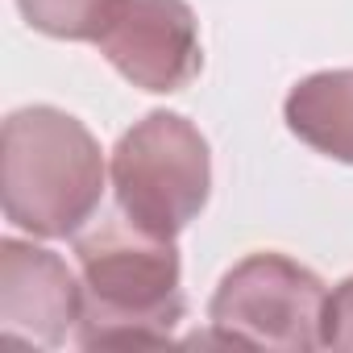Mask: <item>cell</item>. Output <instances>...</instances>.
<instances>
[{
	"label": "cell",
	"mask_w": 353,
	"mask_h": 353,
	"mask_svg": "<svg viewBox=\"0 0 353 353\" xmlns=\"http://www.w3.org/2000/svg\"><path fill=\"white\" fill-rule=\"evenodd\" d=\"M83 270V316L75 341L83 349L166 345L183 320V266L174 237L108 221L75 241Z\"/></svg>",
	"instance_id": "6da1fadb"
},
{
	"label": "cell",
	"mask_w": 353,
	"mask_h": 353,
	"mask_svg": "<svg viewBox=\"0 0 353 353\" xmlns=\"http://www.w3.org/2000/svg\"><path fill=\"white\" fill-rule=\"evenodd\" d=\"M104 196L100 141L63 108H17L0 133V200L9 225L59 241L75 237Z\"/></svg>",
	"instance_id": "7a4b0ae2"
},
{
	"label": "cell",
	"mask_w": 353,
	"mask_h": 353,
	"mask_svg": "<svg viewBox=\"0 0 353 353\" xmlns=\"http://www.w3.org/2000/svg\"><path fill=\"white\" fill-rule=\"evenodd\" d=\"M108 174L121 216L158 237H179L212 192L208 141L179 112L141 117L117 141Z\"/></svg>",
	"instance_id": "3957f363"
},
{
	"label": "cell",
	"mask_w": 353,
	"mask_h": 353,
	"mask_svg": "<svg viewBox=\"0 0 353 353\" xmlns=\"http://www.w3.org/2000/svg\"><path fill=\"white\" fill-rule=\"evenodd\" d=\"M324 283L287 254H250L237 262L212 303L208 336H192L188 345H241V349H287L307 353L320 345L324 320Z\"/></svg>",
	"instance_id": "277c9868"
},
{
	"label": "cell",
	"mask_w": 353,
	"mask_h": 353,
	"mask_svg": "<svg viewBox=\"0 0 353 353\" xmlns=\"http://www.w3.org/2000/svg\"><path fill=\"white\" fill-rule=\"evenodd\" d=\"M96 46L141 92H183L204 67L188 0H121Z\"/></svg>",
	"instance_id": "5b68a950"
},
{
	"label": "cell",
	"mask_w": 353,
	"mask_h": 353,
	"mask_svg": "<svg viewBox=\"0 0 353 353\" xmlns=\"http://www.w3.org/2000/svg\"><path fill=\"white\" fill-rule=\"evenodd\" d=\"M83 316V283L75 270L34 245L0 241V332L9 345H63Z\"/></svg>",
	"instance_id": "8992f818"
},
{
	"label": "cell",
	"mask_w": 353,
	"mask_h": 353,
	"mask_svg": "<svg viewBox=\"0 0 353 353\" xmlns=\"http://www.w3.org/2000/svg\"><path fill=\"white\" fill-rule=\"evenodd\" d=\"M283 117L299 141L353 166V67L299 79L283 104Z\"/></svg>",
	"instance_id": "52a82bcc"
},
{
	"label": "cell",
	"mask_w": 353,
	"mask_h": 353,
	"mask_svg": "<svg viewBox=\"0 0 353 353\" xmlns=\"http://www.w3.org/2000/svg\"><path fill=\"white\" fill-rule=\"evenodd\" d=\"M117 5L121 0H17L21 17L38 34L63 42H96Z\"/></svg>",
	"instance_id": "ba28073f"
},
{
	"label": "cell",
	"mask_w": 353,
	"mask_h": 353,
	"mask_svg": "<svg viewBox=\"0 0 353 353\" xmlns=\"http://www.w3.org/2000/svg\"><path fill=\"white\" fill-rule=\"evenodd\" d=\"M320 345L328 349H353V279L332 287L324 299V320H320Z\"/></svg>",
	"instance_id": "9c48e42d"
}]
</instances>
